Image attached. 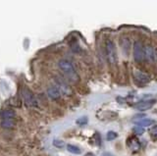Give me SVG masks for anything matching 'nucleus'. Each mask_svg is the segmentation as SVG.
I'll return each mask as SVG.
<instances>
[{
	"mask_svg": "<svg viewBox=\"0 0 157 156\" xmlns=\"http://www.w3.org/2000/svg\"><path fill=\"white\" fill-rule=\"evenodd\" d=\"M133 132H135L136 135H142L143 132H145V129H143L142 127L136 126L135 128H133Z\"/></svg>",
	"mask_w": 157,
	"mask_h": 156,
	"instance_id": "obj_19",
	"label": "nucleus"
},
{
	"mask_svg": "<svg viewBox=\"0 0 157 156\" xmlns=\"http://www.w3.org/2000/svg\"><path fill=\"white\" fill-rule=\"evenodd\" d=\"M120 44L122 46V50L124 51L125 55H129V51H130L131 47V41L128 37H122L120 40Z\"/></svg>",
	"mask_w": 157,
	"mask_h": 156,
	"instance_id": "obj_11",
	"label": "nucleus"
},
{
	"mask_svg": "<svg viewBox=\"0 0 157 156\" xmlns=\"http://www.w3.org/2000/svg\"><path fill=\"white\" fill-rule=\"evenodd\" d=\"M127 145H128V146L130 147L132 150H133V151H136V150H138V149L140 148V141H138V140L136 139V137H131L130 139H128Z\"/></svg>",
	"mask_w": 157,
	"mask_h": 156,
	"instance_id": "obj_10",
	"label": "nucleus"
},
{
	"mask_svg": "<svg viewBox=\"0 0 157 156\" xmlns=\"http://www.w3.org/2000/svg\"><path fill=\"white\" fill-rule=\"evenodd\" d=\"M53 145L57 148H63L65 146V142L61 139H54L53 140Z\"/></svg>",
	"mask_w": 157,
	"mask_h": 156,
	"instance_id": "obj_17",
	"label": "nucleus"
},
{
	"mask_svg": "<svg viewBox=\"0 0 157 156\" xmlns=\"http://www.w3.org/2000/svg\"><path fill=\"white\" fill-rule=\"evenodd\" d=\"M47 95L48 97L51 98L52 100H57L60 98L61 92H59V89L56 87V85H52V87L47 88Z\"/></svg>",
	"mask_w": 157,
	"mask_h": 156,
	"instance_id": "obj_9",
	"label": "nucleus"
},
{
	"mask_svg": "<svg viewBox=\"0 0 157 156\" xmlns=\"http://www.w3.org/2000/svg\"><path fill=\"white\" fill-rule=\"evenodd\" d=\"M58 67L60 69V71L64 74V76L69 80L76 83L80 80V76L78 72H77L76 68H75L74 65L69 60H67V59H61L58 62Z\"/></svg>",
	"mask_w": 157,
	"mask_h": 156,
	"instance_id": "obj_1",
	"label": "nucleus"
},
{
	"mask_svg": "<svg viewBox=\"0 0 157 156\" xmlns=\"http://www.w3.org/2000/svg\"><path fill=\"white\" fill-rule=\"evenodd\" d=\"M133 58H135L136 62L140 63L143 61L145 58V47H143V44L141 41L136 40L133 43Z\"/></svg>",
	"mask_w": 157,
	"mask_h": 156,
	"instance_id": "obj_3",
	"label": "nucleus"
},
{
	"mask_svg": "<svg viewBox=\"0 0 157 156\" xmlns=\"http://www.w3.org/2000/svg\"><path fill=\"white\" fill-rule=\"evenodd\" d=\"M22 95H23V98H24V100H25V103L27 104L29 107H37V98L35 97V95L33 94V92H30L29 88L25 87L24 89H23Z\"/></svg>",
	"mask_w": 157,
	"mask_h": 156,
	"instance_id": "obj_4",
	"label": "nucleus"
},
{
	"mask_svg": "<svg viewBox=\"0 0 157 156\" xmlns=\"http://www.w3.org/2000/svg\"><path fill=\"white\" fill-rule=\"evenodd\" d=\"M105 51H106L107 61L109 62V64L112 65V66L117 65V62H118L117 51H116L115 44L112 40H108L106 41V43H105Z\"/></svg>",
	"mask_w": 157,
	"mask_h": 156,
	"instance_id": "obj_2",
	"label": "nucleus"
},
{
	"mask_svg": "<svg viewBox=\"0 0 157 156\" xmlns=\"http://www.w3.org/2000/svg\"><path fill=\"white\" fill-rule=\"evenodd\" d=\"M155 54H156V61H157V49L155 50Z\"/></svg>",
	"mask_w": 157,
	"mask_h": 156,
	"instance_id": "obj_22",
	"label": "nucleus"
},
{
	"mask_svg": "<svg viewBox=\"0 0 157 156\" xmlns=\"http://www.w3.org/2000/svg\"><path fill=\"white\" fill-rule=\"evenodd\" d=\"M87 122H89V119L86 116H83L81 118H79L78 120L76 121V123L79 125V126H84V125H86Z\"/></svg>",
	"mask_w": 157,
	"mask_h": 156,
	"instance_id": "obj_16",
	"label": "nucleus"
},
{
	"mask_svg": "<svg viewBox=\"0 0 157 156\" xmlns=\"http://www.w3.org/2000/svg\"><path fill=\"white\" fill-rule=\"evenodd\" d=\"M56 87L59 89V92H61V94H64V95H71L72 94L71 87H69L65 82H63V80H56Z\"/></svg>",
	"mask_w": 157,
	"mask_h": 156,
	"instance_id": "obj_8",
	"label": "nucleus"
},
{
	"mask_svg": "<svg viewBox=\"0 0 157 156\" xmlns=\"http://www.w3.org/2000/svg\"><path fill=\"white\" fill-rule=\"evenodd\" d=\"M1 119H14L15 118V112L13 110H4L0 113Z\"/></svg>",
	"mask_w": 157,
	"mask_h": 156,
	"instance_id": "obj_14",
	"label": "nucleus"
},
{
	"mask_svg": "<svg viewBox=\"0 0 157 156\" xmlns=\"http://www.w3.org/2000/svg\"><path fill=\"white\" fill-rule=\"evenodd\" d=\"M150 135L151 136H157V125H154V126L151 127Z\"/></svg>",
	"mask_w": 157,
	"mask_h": 156,
	"instance_id": "obj_20",
	"label": "nucleus"
},
{
	"mask_svg": "<svg viewBox=\"0 0 157 156\" xmlns=\"http://www.w3.org/2000/svg\"><path fill=\"white\" fill-rule=\"evenodd\" d=\"M156 103H157L156 99L142 100V101H140V102L136 103L135 105H133V107L138 111H147V110H149V109L152 108Z\"/></svg>",
	"mask_w": 157,
	"mask_h": 156,
	"instance_id": "obj_6",
	"label": "nucleus"
},
{
	"mask_svg": "<svg viewBox=\"0 0 157 156\" xmlns=\"http://www.w3.org/2000/svg\"><path fill=\"white\" fill-rule=\"evenodd\" d=\"M14 119H2L1 120V127L4 129H11L14 127Z\"/></svg>",
	"mask_w": 157,
	"mask_h": 156,
	"instance_id": "obj_12",
	"label": "nucleus"
},
{
	"mask_svg": "<svg viewBox=\"0 0 157 156\" xmlns=\"http://www.w3.org/2000/svg\"><path fill=\"white\" fill-rule=\"evenodd\" d=\"M117 137H118L117 132H115L113 131H109L106 135V139L107 140H113V139H115Z\"/></svg>",
	"mask_w": 157,
	"mask_h": 156,
	"instance_id": "obj_18",
	"label": "nucleus"
},
{
	"mask_svg": "<svg viewBox=\"0 0 157 156\" xmlns=\"http://www.w3.org/2000/svg\"><path fill=\"white\" fill-rule=\"evenodd\" d=\"M133 78H135L136 84H138L140 85H145L150 82V77L146 73L141 72L140 70H135L133 71Z\"/></svg>",
	"mask_w": 157,
	"mask_h": 156,
	"instance_id": "obj_5",
	"label": "nucleus"
},
{
	"mask_svg": "<svg viewBox=\"0 0 157 156\" xmlns=\"http://www.w3.org/2000/svg\"><path fill=\"white\" fill-rule=\"evenodd\" d=\"M84 156H95V155L93 154V153H91V152H89V153H86V154L84 155Z\"/></svg>",
	"mask_w": 157,
	"mask_h": 156,
	"instance_id": "obj_21",
	"label": "nucleus"
},
{
	"mask_svg": "<svg viewBox=\"0 0 157 156\" xmlns=\"http://www.w3.org/2000/svg\"><path fill=\"white\" fill-rule=\"evenodd\" d=\"M154 124V121L153 120H151V119H146V118H143V119H141L140 121H138V126H140V127H149V126H151V125H153Z\"/></svg>",
	"mask_w": 157,
	"mask_h": 156,
	"instance_id": "obj_15",
	"label": "nucleus"
},
{
	"mask_svg": "<svg viewBox=\"0 0 157 156\" xmlns=\"http://www.w3.org/2000/svg\"><path fill=\"white\" fill-rule=\"evenodd\" d=\"M66 147H67V150L70 153H72V154H81L82 153V149L79 146H77V145L67 144Z\"/></svg>",
	"mask_w": 157,
	"mask_h": 156,
	"instance_id": "obj_13",
	"label": "nucleus"
},
{
	"mask_svg": "<svg viewBox=\"0 0 157 156\" xmlns=\"http://www.w3.org/2000/svg\"><path fill=\"white\" fill-rule=\"evenodd\" d=\"M145 58L148 61V63H154L156 60L155 50L151 45L145 46Z\"/></svg>",
	"mask_w": 157,
	"mask_h": 156,
	"instance_id": "obj_7",
	"label": "nucleus"
}]
</instances>
